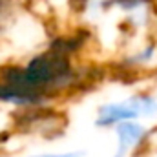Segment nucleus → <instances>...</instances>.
Instances as JSON below:
<instances>
[{"mask_svg": "<svg viewBox=\"0 0 157 157\" xmlns=\"http://www.w3.org/2000/svg\"><path fill=\"white\" fill-rule=\"evenodd\" d=\"M137 115H139V112L130 101L128 102H115V104H104L97 112L95 124L101 128H108V126H115L122 121L137 119Z\"/></svg>", "mask_w": 157, "mask_h": 157, "instance_id": "7ed1b4c3", "label": "nucleus"}, {"mask_svg": "<svg viewBox=\"0 0 157 157\" xmlns=\"http://www.w3.org/2000/svg\"><path fill=\"white\" fill-rule=\"evenodd\" d=\"M33 157H84V152H59V154H39Z\"/></svg>", "mask_w": 157, "mask_h": 157, "instance_id": "423d86ee", "label": "nucleus"}, {"mask_svg": "<svg viewBox=\"0 0 157 157\" xmlns=\"http://www.w3.org/2000/svg\"><path fill=\"white\" fill-rule=\"evenodd\" d=\"M48 99L49 93L46 91L0 80V102L4 104H13L18 108H42V104H46Z\"/></svg>", "mask_w": 157, "mask_h": 157, "instance_id": "f03ea898", "label": "nucleus"}, {"mask_svg": "<svg viewBox=\"0 0 157 157\" xmlns=\"http://www.w3.org/2000/svg\"><path fill=\"white\" fill-rule=\"evenodd\" d=\"M0 80L49 93L51 90L71 84L73 70L66 55L48 49L46 53L29 59L26 66L4 68L0 71Z\"/></svg>", "mask_w": 157, "mask_h": 157, "instance_id": "f257e3e1", "label": "nucleus"}, {"mask_svg": "<svg viewBox=\"0 0 157 157\" xmlns=\"http://www.w3.org/2000/svg\"><path fill=\"white\" fill-rule=\"evenodd\" d=\"M82 42H84V39H77V37L73 35V37H66V39L55 40V42L49 46V49L55 51V53H60V55H66V57H68L70 53L78 51V48L82 46Z\"/></svg>", "mask_w": 157, "mask_h": 157, "instance_id": "39448f33", "label": "nucleus"}, {"mask_svg": "<svg viewBox=\"0 0 157 157\" xmlns=\"http://www.w3.org/2000/svg\"><path fill=\"white\" fill-rule=\"evenodd\" d=\"M115 132H117V141H119V154L115 157H122L128 154L132 148H135L143 139H144V128L137 122L132 121H122L115 124Z\"/></svg>", "mask_w": 157, "mask_h": 157, "instance_id": "20e7f679", "label": "nucleus"}]
</instances>
